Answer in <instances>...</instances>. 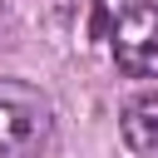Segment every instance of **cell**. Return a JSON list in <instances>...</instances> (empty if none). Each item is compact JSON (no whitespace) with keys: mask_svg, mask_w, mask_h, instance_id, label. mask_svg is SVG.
Here are the masks:
<instances>
[{"mask_svg":"<svg viewBox=\"0 0 158 158\" xmlns=\"http://www.w3.org/2000/svg\"><path fill=\"white\" fill-rule=\"evenodd\" d=\"M118 133L133 153H158V94H138L123 118H118Z\"/></svg>","mask_w":158,"mask_h":158,"instance_id":"3","label":"cell"},{"mask_svg":"<svg viewBox=\"0 0 158 158\" xmlns=\"http://www.w3.org/2000/svg\"><path fill=\"white\" fill-rule=\"evenodd\" d=\"M0 20H5V5H0Z\"/></svg>","mask_w":158,"mask_h":158,"instance_id":"4","label":"cell"},{"mask_svg":"<svg viewBox=\"0 0 158 158\" xmlns=\"http://www.w3.org/2000/svg\"><path fill=\"white\" fill-rule=\"evenodd\" d=\"M49 128H54L49 99L25 79H0V158H20V153L44 148Z\"/></svg>","mask_w":158,"mask_h":158,"instance_id":"1","label":"cell"},{"mask_svg":"<svg viewBox=\"0 0 158 158\" xmlns=\"http://www.w3.org/2000/svg\"><path fill=\"white\" fill-rule=\"evenodd\" d=\"M114 59L128 79H158V5H128L118 10L114 30H109Z\"/></svg>","mask_w":158,"mask_h":158,"instance_id":"2","label":"cell"}]
</instances>
